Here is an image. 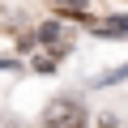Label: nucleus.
I'll list each match as a JSON object with an SVG mask.
<instances>
[{"label": "nucleus", "mask_w": 128, "mask_h": 128, "mask_svg": "<svg viewBox=\"0 0 128 128\" xmlns=\"http://www.w3.org/2000/svg\"><path fill=\"white\" fill-rule=\"evenodd\" d=\"M43 128H86V107L77 98H56L43 111Z\"/></svg>", "instance_id": "nucleus-1"}, {"label": "nucleus", "mask_w": 128, "mask_h": 128, "mask_svg": "<svg viewBox=\"0 0 128 128\" xmlns=\"http://www.w3.org/2000/svg\"><path fill=\"white\" fill-rule=\"evenodd\" d=\"M94 34H128V22H94Z\"/></svg>", "instance_id": "nucleus-2"}, {"label": "nucleus", "mask_w": 128, "mask_h": 128, "mask_svg": "<svg viewBox=\"0 0 128 128\" xmlns=\"http://www.w3.org/2000/svg\"><path fill=\"white\" fill-rule=\"evenodd\" d=\"M47 4H56L60 13H77L81 17V0H47Z\"/></svg>", "instance_id": "nucleus-3"}]
</instances>
